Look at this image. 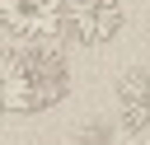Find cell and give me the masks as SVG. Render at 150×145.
Wrapping results in <instances>:
<instances>
[{
	"instance_id": "obj_3",
	"label": "cell",
	"mask_w": 150,
	"mask_h": 145,
	"mask_svg": "<svg viewBox=\"0 0 150 145\" xmlns=\"http://www.w3.org/2000/svg\"><path fill=\"white\" fill-rule=\"evenodd\" d=\"M61 5L66 0H0V28L19 47H52V37H61Z\"/></svg>"
},
{
	"instance_id": "obj_4",
	"label": "cell",
	"mask_w": 150,
	"mask_h": 145,
	"mask_svg": "<svg viewBox=\"0 0 150 145\" xmlns=\"http://www.w3.org/2000/svg\"><path fill=\"white\" fill-rule=\"evenodd\" d=\"M117 117L136 140L150 136V65H136L117 80Z\"/></svg>"
},
{
	"instance_id": "obj_2",
	"label": "cell",
	"mask_w": 150,
	"mask_h": 145,
	"mask_svg": "<svg viewBox=\"0 0 150 145\" xmlns=\"http://www.w3.org/2000/svg\"><path fill=\"white\" fill-rule=\"evenodd\" d=\"M127 28L122 0H66L61 5V37L75 47H108Z\"/></svg>"
},
{
	"instance_id": "obj_6",
	"label": "cell",
	"mask_w": 150,
	"mask_h": 145,
	"mask_svg": "<svg viewBox=\"0 0 150 145\" xmlns=\"http://www.w3.org/2000/svg\"><path fill=\"white\" fill-rule=\"evenodd\" d=\"M131 145H150V136H141V140H131Z\"/></svg>"
},
{
	"instance_id": "obj_1",
	"label": "cell",
	"mask_w": 150,
	"mask_h": 145,
	"mask_svg": "<svg viewBox=\"0 0 150 145\" xmlns=\"http://www.w3.org/2000/svg\"><path fill=\"white\" fill-rule=\"evenodd\" d=\"M70 65L52 47H5V112L28 117L66 98Z\"/></svg>"
},
{
	"instance_id": "obj_5",
	"label": "cell",
	"mask_w": 150,
	"mask_h": 145,
	"mask_svg": "<svg viewBox=\"0 0 150 145\" xmlns=\"http://www.w3.org/2000/svg\"><path fill=\"white\" fill-rule=\"evenodd\" d=\"M0 117H5V47H0Z\"/></svg>"
}]
</instances>
